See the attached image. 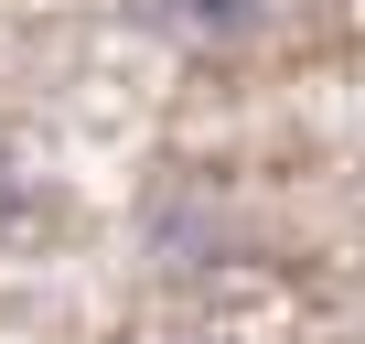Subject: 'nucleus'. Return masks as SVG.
Returning <instances> with one entry per match:
<instances>
[{"mask_svg": "<svg viewBox=\"0 0 365 344\" xmlns=\"http://www.w3.org/2000/svg\"><path fill=\"white\" fill-rule=\"evenodd\" d=\"M140 22L172 33V44H194V54H226L269 22V0H140Z\"/></svg>", "mask_w": 365, "mask_h": 344, "instance_id": "nucleus-1", "label": "nucleus"}]
</instances>
